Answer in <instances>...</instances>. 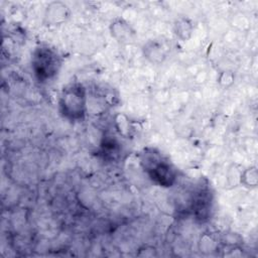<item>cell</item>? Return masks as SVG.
I'll use <instances>...</instances> for the list:
<instances>
[{
	"mask_svg": "<svg viewBox=\"0 0 258 258\" xmlns=\"http://www.w3.org/2000/svg\"><path fill=\"white\" fill-rule=\"evenodd\" d=\"M139 163L149 179L161 187H171L177 180V169L157 148L145 147L139 154Z\"/></svg>",
	"mask_w": 258,
	"mask_h": 258,
	"instance_id": "cell-1",
	"label": "cell"
},
{
	"mask_svg": "<svg viewBox=\"0 0 258 258\" xmlns=\"http://www.w3.org/2000/svg\"><path fill=\"white\" fill-rule=\"evenodd\" d=\"M58 112L71 122L83 121L88 111L87 89L79 82L64 86L58 97Z\"/></svg>",
	"mask_w": 258,
	"mask_h": 258,
	"instance_id": "cell-2",
	"label": "cell"
},
{
	"mask_svg": "<svg viewBox=\"0 0 258 258\" xmlns=\"http://www.w3.org/2000/svg\"><path fill=\"white\" fill-rule=\"evenodd\" d=\"M62 57L59 52L48 44L37 45L31 54V70L39 84L52 81L59 73Z\"/></svg>",
	"mask_w": 258,
	"mask_h": 258,
	"instance_id": "cell-3",
	"label": "cell"
},
{
	"mask_svg": "<svg viewBox=\"0 0 258 258\" xmlns=\"http://www.w3.org/2000/svg\"><path fill=\"white\" fill-rule=\"evenodd\" d=\"M191 212L195 219L199 222H206L213 209V195L206 186H201L192 196Z\"/></svg>",
	"mask_w": 258,
	"mask_h": 258,
	"instance_id": "cell-4",
	"label": "cell"
},
{
	"mask_svg": "<svg viewBox=\"0 0 258 258\" xmlns=\"http://www.w3.org/2000/svg\"><path fill=\"white\" fill-rule=\"evenodd\" d=\"M109 30L112 37L120 43H128L135 36V30L125 19L121 17L112 20L109 26Z\"/></svg>",
	"mask_w": 258,
	"mask_h": 258,
	"instance_id": "cell-5",
	"label": "cell"
},
{
	"mask_svg": "<svg viewBox=\"0 0 258 258\" xmlns=\"http://www.w3.org/2000/svg\"><path fill=\"white\" fill-rule=\"evenodd\" d=\"M71 15L69 6L60 1H54L47 5L44 19L49 24H59L66 21Z\"/></svg>",
	"mask_w": 258,
	"mask_h": 258,
	"instance_id": "cell-6",
	"label": "cell"
},
{
	"mask_svg": "<svg viewBox=\"0 0 258 258\" xmlns=\"http://www.w3.org/2000/svg\"><path fill=\"white\" fill-rule=\"evenodd\" d=\"M142 52L144 57L153 64L161 63L167 54V50L162 42L152 39L148 40L142 46Z\"/></svg>",
	"mask_w": 258,
	"mask_h": 258,
	"instance_id": "cell-7",
	"label": "cell"
},
{
	"mask_svg": "<svg viewBox=\"0 0 258 258\" xmlns=\"http://www.w3.org/2000/svg\"><path fill=\"white\" fill-rule=\"evenodd\" d=\"M101 154L105 159L110 161L116 160L121 153V146L114 136L105 135L101 142Z\"/></svg>",
	"mask_w": 258,
	"mask_h": 258,
	"instance_id": "cell-8",
	"label": "cell"
},
{
	"mask_svg": "<svg viewBox=\"0 0 258 258\" xmlns=\"http://www.w3.org/2000/svg\"><path fill=\"white\" fill-rule=\"evenodd\" d=\"M194 31V23L188 17L180 16L173 22V32L178 39L186 41L191 37Z\"/></svg>",
	"mask_w": 258,
	"mask_h": 258,
	"instance_id": "cell-9",
	"label": "cell"
},
{
	"mask_svg": "<svg viewBox=\"0 0 258 258\" xmlns=\"http://www.w3.org/2000/svg\"><path fill=\"white\" fill-rule=\"evenodd\" d=\"M240 180L241 183H243L245 186L248 187H253L257 185V180H258V174H257V169L255 166L249 167L242 171L240 175Z\"/></svg>",
	"mask_w": 258,
	"mask_h": 258,
	"instance_id": "cell-10",
	"label": "cell"
}]
</instances>
